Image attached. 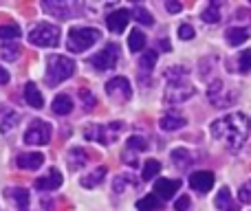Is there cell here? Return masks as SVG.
Here are the masks:
<instances>
[{"label":"cell","instance_id":"obj_1","mask_svg":"<svg viewBox=\"0 0 251 211\" xmlns=\"http://www.w3.org/2000/svg\"><path fill=\"white\" fill-rule=\"evenodd\" d=\"M251 134V119L243 112H231L212 123V137L225 143L229 150H238Z\"/></svg>","mask_w":251,"mask_h":211},{"label":"cell","instance_id":"obj_3","mask_svg":"<svg viewBox=\"0 0 251 211\" xmlns=\"http://www.w3.org/2000/svg\"><path fill=\"white\" fill-rule=\"evenodd\" d=\"M75 73V62L64 55H51L47 62V82L49 84H60L69 79Z\"/></svg>","mask_w":251,"mask_h":211},{"label":"cell","instance_id":"obj_18","mask_svg":"<svg viewBox=\"0 0 251 211\" xmlns=\"http://www.w3.org/2000/svg\"><path fill=\"white\" fill-rule=\"evenodd\" d=\"M225 38L231 47H238V44H245L249 40V31L243 29V26H231V29H227Z\"/></svg>","mask_w":251,"mask_h":211},{"label":"cell","instance_id":"obj_2","mask_svg":"<svg viewBox=\"0 0 251 211\" xmlns=\"http://www.w3.org/2000/svg\"><path fill=\"white\" fill-rule=\"evenodd\" d=\"M100 38H101V33L97 29H91V26H73L69 31L66 47H69L71 53H82L86 48H91Z\"/></svg>","mask_w":251,"mask_h":211},{"label":"cell","instance_id":"obj_25","mask_svg":"<svg viewBox=\"0 0 251 211\" xmlns=\"http://www.w3.org/2000/svg\"><path fill=\"white\" fill-rule=\"evenodd\" d=\"M172 161L178 165V167H187V165L192 163V154L181 147V150H174L172 152Z\"/></svg>","mask_w":251,"mask_h":211},{"label":"cell","instance_id":"obj_17","mask_svg":"<svg viewBox=\"0 0 251 211\" xmlns=\"http://www.w3.org/2000/svg\"><path fill=\"white\" fill-rule=\"evenodd\" d=\"M159 125L163 130H178V128H183L185 125V117H181V115H176V112H168L165 117H161V121H159Z\"/></svg>","mask_w":251,"mask_h":211},{"label":"cell","instance_id":"obj_6","mask_svg":"<svg viewBox=\"0 0 251 211\" xmlns=\"http://www.w3.org/2000/svg\"><path fill=\"white\" fill-rule=\"evenodd\" d=\"M117 60H119L117 44H108L101 53H97L95 57H91V64L95 66L97 70H113L115 66H117Z\"/></svg>","mask_w":251,"mask_h":211},{"label":"cell","instance_id":"obj_23","mask_svg":"<svg viewBox=\"0 0 251 211\" xmlns=\"http://www.w3.org/2000/svg\"><path fill=\"white\" fill-rule=\"evenodd\" d=\"M104 176H106V167H100V169H95V172L88 174L86 178H82V185L84 187H95L104 181Z\"/></svg>","mask_w":251,"mask_h":211},{"label":"cell","instance_id":"obj_8","mask_svg":"<svg viewBox=\"0 0 251 211\" xmlns=\"http://www.w3.org/2000/svg\"><path fill=\"white\" fill-rule=\"evenodd\" d=\"M194 95V88L190 84H185V79H172L168 84V91H165V99L168 101H183L187 97Z\"/></svg>","mask_w":251,"mask_h":211},{"label":"cell","instance_id":"obj_5","mask_svg":"<svg viewBox=\"0 0 251 211\" xmlns=\"http://www.w3.org/2000/svg\"><path fill=\"white\" fill-rule=\"evenodd\" d=\"M49 141H51V125L47 121H33L25 132V143L29 145H47Z\"/></svg>","mask_w":251,"mask_h":211},{"label":"cell","instance_id":"obj_35","mask_svg":"<svg viewBox=\"0 0 251 211\" xmlns=\"http://www.w3.org/2000/svg\"><path fill=\"white\" fill-rule=\"evenodd\" d=\"M174 209L176 211H185V209H190V198L187 196H181V198L174 203Z\"/></svg>","mask_w":251,"mask_h":211},{"label":"cell","instance_id":"obj_14","mask_svg":"<svg viewBox=\"0 0 251 211\" xmlns=\"http://www.w3.org/2000/svg\"><path fill=\"white\" fill-rule=\"evenodd\" d=\"M60 185H62L60 169H51L47 176H42V178H38V181H35V187H38V189H57Z\"/></svg>","mask_w":251,"mask_h":211},{"label":"cell","instance_id":"obj_30","mask_svg":"<svg viewBox=\"0 0 251 211\" xmlns=\"http://www.w3.org/2000/svg\"><path fill=\"white\" fill-rule=\"evenodd\" d=\"M154 64H156V53L154 51H148L146 55L141 57V69L143 70H150Z\"/></svg>","mask_w":251,"mask_h":211},{"label":"cell","instance_id":"obj_4","mask_svg":"<svg viewBox=\"0 0 251 211\" xmlns=\"http://www.w3.org/2000/svg\"><path fill=\"white\" fill-rule=\"evenodd\" d=\"M29 42L35 44V47H57L60 44V29L55 24H49V22H42V24L33 26L29 33Z\"/></svg>","mask_w":251,"mask_h":211},{"label":"cell","instance_id":"obj_22","mask_svg":"<svg viewBox=\"0 0 251 211\" xmlns=\"http://www.w3.org/2000/svg\"><path fill=\"white\" fill-rule=\"evenodd\" d=\"M161 172V163L154 159H150L146 165H143V172H141V178L143 181H150V178H156V174Z\"/></svg>","mask_w":251,"mask_h":211},{"label":"cell","instance_id":"obj_16","mask_svg":"<svg viewBox=\"0 0 251 211\" xmlns=\"http://www.w3.org/2000/svg\"><path fill=\"white\" fill-rule=\"evenodd\" d=\"M216 207H218V211H236V209H238V205H236V200L231 198V194H229V189H227V187H223V189L218 191Z\"/></svg>","mask_w":251,"mask_h":211},{"label":"cell","instance_id":"obj_15","mask_svg":"<svg viewBox=\"0 0 251 211\" xmlns=\"http://www.w3.org/2000/svg\"><path fill=\"white\" fill-rule=\"evenodd\" d=\"M25 99H26V104H29L31 108H42V106H44L42 93L38 91V86H35L33 82H29V84L25 86Z\"/></svg>","mask_w":251,"mask_h":211},{"label":"cell","instance_id":"obj_19","mask_svg":"<svg viewBox=\"0 0 251 211\" xmlns=\"http://www.w3.org/2000/svg\"><path fill=\"white\" fill-rule=\"evenodd\" d=\"M71 110H73V99L69 95H57L53 99V112L55 115H69Z\"/></svg>","mask_w":251,"mask_h":211},{"label":"cell","instance_id":"obj_27","mask_svg":"<svg viewBox=\"0 0 251 211\" xmlns=\"http://www.w3.org/2000/svg\"><path fill=\"white\" fill-rule=\"evenodd\" d=\"M0 38H2V40H16V38H20V26H16V24H2V26H0Z\"/></svg>","mask_w":251,"mask_h":211},{"label":"cell","instance_id":"obj_33","mask_svg":"<svg viewBox=\"0 0 251 211\" xmlns=\"http://www.w3.org/2000/svg\"><path fill=\"white\" fill-rule=\"evenodd\" d=\"M194 33H196V31H194V26H192V24H181V26H178V38H181V40H192V38H194Z\"/></svg>","mask_w":251,"mask_h":211},{"label":"cell","instance_id":"obj_32","mask_svg":"<svg viewBox=\"0 0 251 211\" xmlns=\"http://www.w3.org/2000/svg\"><path fill=\"white\" fill-rule=\"evenodd\" d=\"M134 16L139 18V22H141V24H152V22H154V20H152V16H150V11H146L143 7L134 9Z\"/></svg>","mask_w":251,"mask_h":211},{"label":"cell","instance_id":"obj_38","mask_svg":"<svg viewBox=\"0 0 251 211\" xmlns=\"http://www.w3.org/2000/svg\"><path fill=\"white\" fill-rule=\"evenodd\" d=\"M161 47H163V48H168V51H170V48H172V47H170V42H168V40H163V42H161Z\"/></svg>","mask_w":251,"mask_h":211},{"label":"cell","instance_id":"obj_10","mask_svg":"<svg viewBox=\"0 0 251 211\" xmlns=\"http://www.w3.org/2000/svg\"><path fill=\"white\" fill-rule=\"evenodd\" d=\"M181 189V181H172V178H159L154 183V196L156 198H172L176 196V191Z\"/></svg>","mask_w":251,"mask_h":211},{"label":"cell","instance_id":"obj_37","mask_svg":"<svg viewBox=\"0 0 251 211\" xmlns=\"http://www.w3.org/2000/svg\"><path fill=\"white\" fill-rule=\"evenodd\" d=\"M7 82H9V73L2 69V66H0V86H2V84H7Z\"/></svg>","mask_w":251,"mask_h":211},{"label":"cell","instance_id":"obj_20","mask_svg":"<svg viewBox=\"0 0 251 211\" xmlns=\"http://www.w3.org/2000/svg\"><path fill=\"white\" fill-rule=\"evenodd\" d=\"M201 18H203L205 22H209V24H214V22L221 20V7H218V2H209L207 7L203 9V13H201Z\"/></svg>","mask_w":251,"mask_h":211},{"label":"cell","instance_id":"obj_13","mask_svg":"<svg viewBox=\"0 0 251 211\" xmlns=\"http://www.w3.org/2000/svg\"><path fill=\"white\" fill-rule=\"evenodd\" d=\"M18 112L13 108H7V106H0V132H9L13 130V125L18 123Z\"/></svg>","mask_w":251,"mask_h":211},{"label":"cell","instance_id":"obj_26","mask_svg":"<svg viewBox=\"0 0 251 211\" xmlns=\"http://www.w3.org/2000/svg\"><path fill=\"white\" fill-rule=\"evenodd\" d=\"M159 198H156V196H146V198H141L137 203V209L139 211H156L159 209Z\"/></svg>","mask_w":251,"mask_h":211},{"label":"cell","instance_id":"obj_36","mask_svg":"<svg viewBox=\"0 0 251 211\" xmlns=\"http://www.w3.org/2000/svg\"><path fill=\"white\" fill-rule=\"evenodd\" d=\"M165 9H168L170 13H178L183 9V4L176 2V0H170V2H165Z\"/></svg>","mask_w":251,"mask_h":211},{"label":"cell","instance_id":"obj_24","mask_svg":"<svg viewBox=\"0 0 251 211\" xmlns=\"http://www.w3.org/2000/svg\"><path fill=\"white\" fill-rule=\"evenodd\" d=\"M128 47H130V51H141L143 47H146V35L141 33V31H132L130 33V38H128Z\"/></svg>","mask_w":251,"mask_h":211},{"label":"cell","instance_id":"obj_28","mask_svg":"<svg viewBox=\"0 0 251 211\" xmlns=\"http://www.w3.org/2000/svg\"><path fill=\"white\" fill-rule=\"evenodd\" d=\"M0 53H2L4 60L13 62V60H18V55H20V47H18V44H4Z\"/></svg>","mask_w":251,"mask_h":211},{"label":"cell","instance_id":"obj_29","mask_svg":"<svg viewBox=\"0 0 251 211\" xmlns=\"http://www.w3.org/2000/svg\"><path fill=\"white\" fill-rule=\"evenodd\" d=\"M238 70L240 73H249L251 70V51H243L238 55Z\"/></svg>","mask_w":251,"mask_h":211},{"label":"cell","instance_id":"obj_11","mask_svg":"<svg viewBox=\"0 0 251 211\" xmlns=\"http://www.w3.org/2000/svg\"><path fill=\"white\" fill-rule=\"evenodd\" d=\"M190 187L196 191H209L214 187V174L212 172H205V169H201V172H194L190 176Z\"/></svg>","mask_w":251,"mask_h":211},{"label":"cell","instance_id":"obj_31","mask_svg":"<svg viewBox=\"0 0 251 211\" xmlns=\"http://www.w3.org/2000/svg\"><path fill=\"white\" fill-rule=\"evenodd\" d=\"M238 200H240V203L251 205V181H249V183H245V185L240 187V191H238Z\"/></svg>","mask_w":251,"mask_h":211},{"label":"cell","instance_id":"obj_7","mask_svg":"<svg viewBox=\"0 0 251 211\" xmlns=\"http://www.w3.org/2000/svg\"><path fill=\"white\" fill-rule=\"evenodd\" d=\"M106 93H108L110 99L115 101H128L132 97V88H130V82L126 77H113L106 82Z\"/></svg>","mask_w":251,"mask_h":211},{"label":"cell","instance_id":"obj_9","mask_svg":"<svg viewBox=\"0 0 251 211\" xmlns=\"http://www.w3.org/2000/svg\"><path fill=\"white\" fill-rule=\"evenodd\" d=\"M130 18H132L130 9H115V11L106 18V26H108L113 33H122L126 26H128Z\"/></svg>","mask_w":251,"mask_h":211},{"label":"cell","instance_id":"obj_21","mask_svg":"<svg viewBox=\"0 0 251 211\" xmlns=\"http://www.w3.org/2000/svg\"><path fill=\"white\" fill-rule=\"evenodd\" d=\"M7 194L11 196L13 200H16V203H18V207H20L22 211H25L26 207H29V191H26V189H22V187H16V189H9Z\"/></svg>","mask_w":251,"mask_h":211},{"label":"cell","instance_id":"obj_34","mask_svg":"<svg viewBox=\"0 0 251 211\" xmlns=\"http://www.w3.org/2000/svg\"><path fill=\"white\" fill-rule=\"evenodd\" d=\"M146 147H148L146 141H143V139H139V137H132V139L128 141V150H139V152H143Z\"/></svg>","mask_w":251,"mask_h":211},{"label":"cell","instance_id":"obj_12","mask_svg":"<svg viewBox=\"0 0 251 211\" xmlns=\"http://www.w3.org/2000/svg\"><path fill=\"white\" fill-rule=\"evenodd\" d=\"M16 163H18V167L20 169H38V167H42V163H44V154H40V152L20 154Z\"/></svg>","mask_w":251,"mask_h":211}]
</instances>
